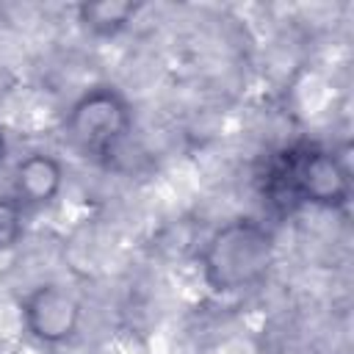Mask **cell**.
<instances>
[{
	"label": "cell",
	"instance_id": "7",
	"mask_svg": "<svg viewBox=\"0 0 354 354\" xmlns=\"http://www.w3.org/2000/svg\"><path fill=\"white\" fill-rule=\"evenodd\" d=\"M28 230V210L11 196L0 194V252H11L22 243Z\"/></svg>",
	"mask_w": 354,
	"mask_h": 354
},
{
	"label": "cell",
	"instance_id": "4",
	"mask_svg": "<svg viewBox=\"0 0 354 354\" xmlns=\"http://www.w3.org/2000/svg\"><path fill=\"white\" fill-rule=\"evenodd\" d=\"M19 324L39 346H64L83 324V301L61 282H39L19 296Z\"/></svg>",
	"mask_w": 354,
	"mask_h": 354
},
{
	"label": "cell",
	"instance_id": "2",
	"mask_svg": "<svg viewBox=\"0 0 354 354\" xmlns=\"http://www.w3.org/2000/svg\"><path fill=\"white\" fill-rule=\"evenodd\" d=\"M202 285L213 296H238L257 288L277 263V235L254 216L221 221L196 254Z\"/></svg>",
	"mask_w": 354,
	"mask_h": 354
},
{
	"label": "cell",
	"instance_id": "3",
	"mask_svg": "<svg viewBox=\"0 0 354 354\" xmlns=\"http://www.w3.org/2000/svg\"><path fill=\"white\" fill-rule=\"evenodd\" d=\"M133 124L136 111L130 97L108 80L80 88L61 116L66 144L94 163H111L130 138Z\"/></svg>",
	"mask_w": 354,
	"mask_h": 354
},
{
	"label": "cell",
	"instance_id": "5",
	"mask_svg": "<svg viewBox=\"0 0 354 354\" xmlns=\"http://www.w3.org/2000/svg\"><path fill=\"white\" fill-rule=\"evenodd\" d=\"M64 163L47 149H28L11 166V196L25 207H47L64 191Z\"/></svg>",
	"mask_w": 354,
	"mask_h": 354
},
{
	"label": "cell",
	"instance_id": "6",
	"mask_svg": "<svg viewBox=\"0 0 354 354\" xmlns=\"http://www.w3.org/2000/svg\"><path fill=\"white\" fill-rule=\"evenodd\" d=\"M138 11H141V3H130V0H100V3L75 6V17H77L80 28L97 39L119 36L124 28H130V22L138 17Z\"/></svg>",
	"mask_w": 354,
	"mask_h": 354
},
{
	"label": "cell",
	"instance_id": "1",
	"mask_svg": "<svg viewBox=\"0 0 354 354\" xmlns=\"http://www.w3.org/2000/svg\"><path fill=\"white\" fill-rule=\"evenodd\" d=\"M260 185L279 210H346L351 202V169L335 147L321 141H296L271 152Z\"/></svg>",
	"mask_w": 354,
	"mask_h": 354
}]
</instances>
